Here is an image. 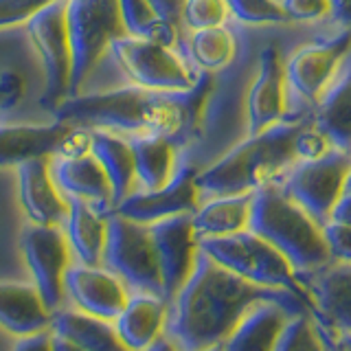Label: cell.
Instances as JSON below:
<instances>
[{
  "label": "cell",
  "mask_w": 351,
  "mask_h": 351,
  "mask_svg": "<svg viewBox=\"0 0 351 351\" xmlns=\"http://www.w3.org/2000/svg\"><path fill=\"white\" fill-rule=\"evenodd\" d=\"M261 301H279L292 314L310 312L296 294L252 283L200 250L191 277L176 294L165 329L180 351H202L222 345L241 316Z\"/></svg>",
  "instance_id": "1"
},
{
  "label": "cell",
  "mask_w": 351,
  "mask_h": 351,
  "mask_svg": "<svg viewBox=\"0 0 351 351\" xmlns=\"http://www.w3.org/2000/svg\"><path fill=\"white\" fill-rule=\"evenodd\" d=\"M211 93L213 73L202 71L193 86L180 93L128 86L108 93L75 95L55 110V117L84 130H106L125 136L160 134L180 147L200 130Z\"/></svg>",
  "instance_id": "2"
},
{
  "label": "cell",
  "mask_w": 351,
  "mask_h": 351,
  "mask_svg": "<svg viewBox=\"0 0 351 351\" xmlns=\"http://www.w3.org/2000/svg\"><path fill=\"white\" fill-rule=\"evenodd\" d=\"M310 123L305 119L279 121L277 125L250 134L211 167L197 171V189L211 197L252 193L299 160L296 136Z\"/></svg>",
  "instance_id": "3"
},
{
  "label": "cell",
  "mask_w": 351,
  "mask_h": 351,
  "mask_svg": "<svg viewBox=\"0 0 351 351\" xmlns=\"http://www.w3.org/2000/svg\"><path fill=\"white\" fill-rule=\"evenodd\" d=\"M248 230L277 248L294 272L316 270L332 261L321 224L274 182L252 191Z\"/></svg>",
  "instance_id": "4"
},
{
  "label": "cell",
  "mask_w": 351,
  "mask_h": 351,
  "mask_svg": "<svg viewBox=\"0 0 351 351\" xmlns=\"http://www.w3.org/2000/svg\"><path fill=\"white\" fill-rule=\"evenodd\" d=\"M200 250H204L208 257H213L217 263H222L224 268L233 270L239 277L257 285H266V288L288 290L310 305L305 290L296 281L290 261L252 230L246 228L224 237H202Z\"/></svg>",
  "instance_id": "5"
},
{
  "label": "cell",
  "mask_w": 351,
  "mask_h": 351,
  "mask_svg": "<svg viewBox=\"0 0 351 351\" xmlns=\"http://www.w3.org/2000/svg\"><path fill=\"white\" fill-rule=\"evenodd\" d=\"M66 27L73 53L71 97H75L110 44L128 33L121 20L119 0H66Z\"/></svg>",
  "instance_id": "6"
},
{
  "label": "cell",
  "mask_w": 351,
  "mask_h": 351,
  "mask_svg": "<svg viewBox=\"0 0 351 351\" xmlns=\"http://www.w3.org/2000/svg\"><path fill=\"white\" fill-rule=\"evenodd\" d=\"M101 261L128 288L162 299V279L149 224L108 213V235Z\"/></svg>",
  "instance_id": "7"
},
{
  "label": "cell",
  "mask_w": 351,
  "mask_h": 351,
  "mask_svg": "<svg viewBox=\"0 0 351 351\" xmlns=\"http://www.w3.org/2000/svg\"><path fill=\"white\" fill-rule=\"evenodd\" d=\"M27 33L40 55L47 77L40 106L55 114V110L71 97L73 53L66 27V0H53L51 5L40 9L27 22Z\"/></svg>",
  "instance_id": "8"
},
{
  "label": "cell",
  "mask_w": 351,
  "mask_h": 351,
  "mask_svg": "<svg viewBox=\"0 0 351 351\" xmlns=\"http://www.w3.org/2000/svg\"><path fill=\"white\" fill-rule=\"evenodd\" d=\"M110 51L128 80L147 90L180 93L191 88L197 77L171 47L156 40L123 36L110 44Z\"/></svg>",
  "instance_id": "9"
},
{
  "label": "cell",
  "mask_w": 351,
  "mask_h": 351,
  "mask_svg": "<svg viewBox=\"0 0 351 351\" xmlns=\"http://www.w3.org/2000/svg\"><path fill=\"white\" fill-rule=\"evenodd\" d=\"M349 169L351 152L329 147L323 156L296 165L285 180L283 191L323 226L329 222L334 204L345 191Z\"/></svg>",
  "instance_id": "10"
},
{
  "label": "cell",
  "mask_w": 351,
  "mask_h": 351,
  "mask_svg": "<svg viewBox=\"0 0 351 351\" xmlns=\"http://www.w3.org/2000/svg\"><path fill=\"white\" fill-rule=\"evenodd\" d=\"M20 248L33 279L51 312L62 305L64 277L71 266V244L60 226L29 224L22 230Z\"/></svg>",
  "instance_id": "11"
},
{
  "label": "cell",
  "mask_w": 351,
  "mask_h": 351,
  "mask_svg": "<svg viewBox=\"0 0 351 351\" xmlns=\"http://www.w3.org/2000/svg\"><path fill=\"white\" fill-rule=\"evenodd\" d=\"M88 141L90 132L60 119L51 125H0V167L84 149Z\"/></svg>",
  "instance_id": "12"
},
{
  "label": "cell",
  "mask_w": 351,
  "mask_h": 351,
  "mask_svg": "<svg viewBox=\"0 0 351 351\" xmlns=\"http://www.w3.org/2000/svg\"><path fill=\"white\" fill-rule=\"evenodd\" d=\"M149 230L160 266L162 301L173 303L176 294L191 277L197 252H200V239L193 228V213L158 219V222L149 224Z\"/></svg>",
  "instance_id": "13"
},
{
  "label": "cell",
  "mask_w": 351,
  "mask_h": 351,
  "mask_svg": "<svg viewBox=\"0 0 351 351\" xmlns=\"http://www.w3.org/2000/svg\"><path fill=\"white\" fill-rule=\"evenodd\" d=\"M197 206H200L197 169L193 165H184L160 189L128 193L123 200L112 206V213H119L141 224H154L171 215L195 213Z\"/></svg>",
  "instance_id": "14"
},
{
  "label": "cell",
  "mask_w": 351,
  "mask_h": 351,
  "mask_svg": "<svg viewBox=\"0 0 351 351\" xmlns=\"http://www.w3.org/2000/svg\"><path fill=\"white\" fill-rule=\"evenodd\" d=\"M351 51V29L340 31L336 38L307 47L292 53V58L283 64L285 82L307 101H316L325 93L332 77L345 55Z\"/></svg>",
  "instance_id": "15"
},
{
  "label": "cell",
  "mask_w": 351,
  "mask_h": 351,
  "mask_svg": "<svg viewBox=\"0 0 351 351\" xmlns=\"http://www.w3.org/2000/svg\"><path fill=\"white\" fill-rule=\"evenodd\" d=\"M301 283L310 312L351 334V263H334L307 272H294Z\"/></svg>",
  "instance_id": "16"
},
{
  "label": "cell",
  "mask_w": 351,
  "mask_h": 351,
  "mask_svg": "<svg viewBox=\"0 0 351 351\" xmlns=\"http://www.w3.org/2000/svg\"><path fill=\"white\" fill-rule=\"evenodd\" d=\"M285 69L277 47L259 53V71L246 99L248 136L277 125L285 117Z\"/></svg>",
  "instance_id": "17"
},
{
  "label": "cell",
  "mask_w": 351,
  "mask_h": 351,
  "mask_svg": "<svg viewBox=\"0 0 351 351\" xmlns=\"http://www.w3.org/2000/svg\"><path fill=\"white\" fill-rule=\"evenodd\" d=\"M64 290L71 294L82 312L114 321L128 303L125 283L110 270L99 266H69L64 277Z\"/></svg>",
  "instance_id": "18"
},
{
  "label": "cell",
  "mask_w": 351,
  "mask_h": 351,
  "mask_svg": "<svg viewBox=\"0 0 351 351\" xmlns=\"http://www.w3.org/2000/svg\"><path fill=\"white\" fill-rule=\"evenodd\" d=\"M51 173L62 193L90 202L106 213L112 211V184L90 147L60 154Z\"/></svg>",
  "instance_id": "19"
},
{
  "label": "cell",
  "mask_w": 351,
  "mask_h": 351,
  "mask_svg": "<svg viewBox=\"0 0 351 351\" xmlns=\"http://www.w3.org/2000/svg\"><path fill=\"white\" fill-rule=\"evenodd\" d=\"M18 191L22 208L33 224L60 226L66 222L69 200L53 180L49 158H33L18 165Z\"/></svg>",
  "instance_id": "20"
},
{
  "label": "cell",
  "mask_w": 351,
  "mask_h": 351,
  "mask_svg": "<svg viewBox=\"0 0 351 351\" xmlns=\"http://www.w3.org/2000/svg\"><path fill=\"white\" fill-rule=\"evenodd\" d=\"M290 316L294 314L279 301L252 305L224 340V351H274Z\"/></svg>",
  "instance_id": "21"
},
{
  "label": "cell",
  "mask_w": 351,
  "mask_h": 351,
  "mask_svg": "<svg viewBox=\"0 0 351 351\" xmlns=\"http://www.w3.org/2000/svg\"><path fill=\"white\" fill-rule=\"evenodd\" d=\"M51 321L53 312L44 303L36 283H0V325L7 332L29 336L49 329Z\"/></svg>",
  "instance_id": "22"
},
{
  "label": "cell",
  "mask_w": 351,
  "mask_h": 351,
  "mask_svg": "<svg viewBox=\"0 0 351 351\" xmlns=\"http://www.w3.org/2000/svg\"><path fill=\"white\" fill-rule=\"evenodd\" d=\"M114 321L121 343L130 351H145L162 334L167 321V303L160 296L136 292L130 296Z\"/></svg>",
  "instance_id": "23"
},
{
  "label": "cell",
  "mask_w": 351,
  "mask_h": 351,
  "mask_svg": "<svg viewBox=\"0 0 351 351\" xmlns=\"http://www.w3.org/2000/svg\"><path fill=\"white\" fill-rule=\"evenodd\" d=\"M64 224L66 239L82 263L99 266L108 235V213L80 197H69V215Z\"/></svg>",
  "instance_id": "24"
},
{
  "label": "cell",
  "mask_w": 351,
  "mask_h": 351,
  "mask_svg": "<svg viewBox=\"0 0 351 351\" xmlns=\"http://www.w3.org/2000/svg\"><path fill=\"white\" fill-rule=\"evenodd\" d=\"M51 332L86 351H130L117 334V327L108 318H99L88 312L64 310L53 314Z\"/></svg>",
  "instance_id": "25"
},
{
  "label": "cell",
  "mask_w": 351,
  "mask_h": 351,
  "mask_svg": "<svg viewBox=\"0 0 351 351\" xmlns=\"http://www.w3.org/2000/svg\"><path fill=\"white\" fill-rule=\"evenodd\" d=\"M90 132V147L93 156L101 162L104 171L108 173L110 184H112V206L121 202L128 193H132L136 173H134V156L125 136L114 134L106 130H88Z\"/></svg>",
  "instance_id": "26"
},
{
  "label": "cell",
  "mask_w": 351,
  "mask_h": 351,
  "mask_svg": "<svg viewBox=\"0 0 351 351\" xmlns=\"http://www.w3.org/2000/svg\"><path fill=\"white\" fill-rule=\"evenodd\" d=\"M310 121L329 145L351 152V69L321 95Z\"/></svg>",
  "instance_id": "27"
},
{
  "label": "cell",
  "mask_w": 351,
  "mask_h": 351,
  "mask_svg": "<svg viewBox=\"0 0 351 351\" xmlns=\"http://www.w3.org/2000/svg\"><path fill=\"white\" fill-rule=\"evenodd\" d=\"M128 143L134 156L136 180L147 191L160 189L176 173V149L178 145L160 134H134L128 136Z\"/></svg>",
  "instance_id": "28"
},
{
  "label": "cell",
  "mask_w": 351,
  "mask_h": 351,
  "mask_svg": "<svg viewBox=\"0 0 351 351\" xmlns=\"http://www.w3.org/2000/svg\"><path fill=\"white\" fill-rule=\"evenodd\" d=\"M252 193L217 195L193 213V228L197 239L224 237L248 228Z\"/></svg>",
  "instance_id": "29"
},
{
  "label": "cell",
  "mask_w": 351,
  "mask_h": 351,
  "mask_svg": "<svg viewBox=\"0 0 351 351\" xmlns=\"http://www.w3.org/2000/svg\"><path fill=\"white\" fill-rule=\"evenodd\" d=\"M121 20H123L125 33L132 38L143 40H156L173 47L178 42L180 29L171 27L169 22H165L158 11L152 7L149 0H119Z\"/></svg>",
  "instance_id": "30"
},
{
  "label": "cell",
  "mask_w": 351,
  "mask_h": 351,
  "mask_svg": "<svg viewBox=\"0 0 351 351\" xmlns=\"http://www.w3.org/2000/svg\"><path fill=\"white\" fill-rule=\"evenodd\" d=\"M235 36L224 25L211 29H197L189 40L191 60L200 66V71L206 73H215L228 66L235 58Z\"/></svg>",
  "instance_id": "31"
},
{
  "label": "cell",
  "mask_w": 351,
  "mask_h": 351,
  "mask_svg": "<svg viewBox=\"0 0 351 351\" xmlns=\"http://www.w3.org/2000/svg\"><path fill=\"white\" fill-rule=\"evenodd\" d=\"M274 351H325L310 312L290 316Z\"/></svg>",
  "instance_id": "32"
},
{
  "label": "cell",
  "mask_w": 351,
  "mask_h": 351,
  "mask_svg": "<svg viewBox=\"0 0 351 351\" xmlns=\"http://www.w3.org/2000/svg\"><path fill=\"white\" fill-rule=\"evenodd\" d=\"M228 14L246 25H281L290 22L279 0H224Z\"/></svg>",
  "instance_id": "33"
},
{
  "label": "cell",
  "mask_w": 351,
  "mask_h": 351,
  "mask_svg": "<svg viewBox=\"0 0 351 351\" xmlns=\"http://www.w3.org/2000/svg\"><path fill=\"white\" fill-rule=\"evenodd\" d=\"M226 18L228 7L224 0H184L182 5V27H189L191 31L219 27Z\"/></svg>",
  "instance_id": "34"
},
{
  "label": "cell",
  "mask_w": 351,
  "mask_h": 351,
  "mask_svg": "<svg viewBox=\"0 0 351 351\" xmlns=\"http://www.w3.org/2000/svg\"><path fill=\"white\" fill-rule=\"evenodd\" d=\"M53 0H0V29L27 25L40 9Z\"/></svg>",
  "instance_id": "35"
},
{
  "label": "cell",
  "mask_w": 351,
  "mask_h": 351,
  "mask_svg": "<svg viewBox=\"0 0 351 351\" xmlns=\"http://www.w3.org/2000/svg\"><path fill=\"white\" fill-rule=\"evenodd\" d=\"M321 228H323V239L327 244L332 261L351 263V226L329 219Z\"/></svg>",
  "instance_id": "36"
},
{
  "label": "cell",
  "mask_w": 351,
  "mask_h": 351,
  "mask_svg": "<svg viewBox=\"0 0 351 351\" xmlns=\"http://www.w3.org/2000/svg\"><path fill=\"white\" fill-rule=\"evenodd\" d=\"M329 147H332L329 141L318 130H314L312 121L299 132V136H296V156H299V160H312V158L323 156Z\"/></svg>",
  "instance_id": "37"
},
{
  "label": "cell",
  "mask_w": 351,
  "mask_h": 351,
  "mask_svg": "<svg viewBox=\"0 0 351 351\" xmlns=\"http://www.w3.org/2000/svg\"><path fill=\"white\" fill-rule=\"evenodd\" d=\"M283 11L290 20L310 22L329 16V0H281Z\"/></svg>",
  "instance_id": "38"
},
{
  "label": "cell",
  "mask_w": 351,
  "mask_h": 351,
  "mask_svg": "<svg viewBox=\"0 0 351 351\" xmlns=\"http://www.w3.org/2000/svg\"><path fill=\"white\" fill-rule=\"evenodd\" d=\"M25 93V80L16 71H5L0 75V112L14 108Z\"/></svg>",
  "instance_id": "39"
},
{
  "label": "cell",
  "mask_w": 351,
  "mask_h": 351,
  "mask_svg": "<svg viewBox=\"0 0 351 351\" xmlns=\"http://www.w3.org/2000/svg\"><path fill=\"white\" fill-rule=\"evenodd\" d=\"M14 351H53L51 327L42 329V332H36V334H29V336H20Z\"/></svg>",
  "instance_id": "40"
},
{
  "label": "cell",
  "mask_w": 351,
  "mask_h": 351,
  "mask_svg": "<svg viewBox=\"0 0 351 351\" xmlns=\"http://www.w3.org/2000/svg\"><path fill=\"white\" fill-rule=\"evenodd\" d=\"M312 316H314L316 332H318V336H321V343H323L325 351H345L343 343H340V336H338V327H334L332 323L325 321V318L318 316V314H312Z\"/></svg>",
  "instance_id": "41"
},
{
  "label": "cell",
  "mask_w": 351,
  "mask_h": 351,
  "mask_svg": "<svg viewBox=\"0 0 351 351\" xmlns=\"http://www.w3.org/2000/svg\"><path fill=\"white\" fill-rule=\"evenodd\" d=\"M152 7L158 11V16L169 22L171 27L182 29V5L184 0H149Z\"/></svg>",
  "instance_id": "42"
},
{
  "label": "cell",
  "mask_w": 351,
  "mask_h": 351,
  "mask_svg": "<svg viewBox=\"0 0 351 351\" xmlns=\"http://www.w3.org/2000/svg\"><path fill=\"white\" fill-rule=\"evenodd\" d=\"M329 16L345 29H351V0H329Z\"/></svg>",
  "instance_id": "43"
},
{
  "label": "cell",
  "mask_w": 351,
  "mask_h": 351,
  "mask_svg": "<svg viewBox=\"0 0 351 351\" xmlns=\"http://www.w3.org/2000/svg\"><path fill=\"white\" fill-rule=\"evenodd\" d=\"M329 219L351 226V191H343V195L338 197V202L332 208V215H329Z\"/></svg>",
  "instance_id": "44"
},
{
  "label": "cell",
  "mask_w": 351,
  "mask_h": 351,
  "mask_svg": "<svg viewBox=\"0 0 351 351\" xmlns=\"http://www.w3.org/2000/svg\"><path fill=\"white\" fill-rule=\"evenodd\" d=\"M145 351H180L169 336H158Z\"/></svg>",
  "instance_id": "45"
},
{
  "label": "cell",
  "mask_w": 351,
  "mask_h": 351,
  "mask_svg": "<svg viewBox=\"0 0 351 351\" xmlns=\"http://www.w3.org/2000/svg\"><path fill=\"white\" fill-rule=\"evenodd\" d=\"M53 351H86V349L77 347V345L69 343V340H64V338L53 334Z\"/></svg>",
  "instance_id": "46"
},
{
  "label": "cell",
  "mask_w": 351,
  "mask_h": 351,
  "mask_svg": "<svg viewBox=\"0 0 351 351\" xmlns=\"http://www.w3.org/2000/svg\"><path fill=\"white\" fill-rule=\"evenodd\" d=\"M338 336H340V343H343L345 351H351V334L343 332V329H338Z\"/></svg>",
  "instance_id": "47"
},
{
  "label": "cell",
  "mask_w": 351,
  "mask_h": 351,
  "mask_svg": "<svg viewBox=\"0 0 351 351\" xmlns=\"http://www.w3.org/2000/svg\"><path fill=\"white\" fill-rule=\"evenodd\" d=\"M202 351H224V343H222V345H213V347H206V349H202Z\"/></svg>",
  "instance_id": "48"
},
{
  "label": "cell",
  "mask_w": 351,
  "mask_h": 351,
  "mask_svg": "<svg viewBox=\"0 0 351 351\" xmlns=\"http://www.w3.org/2000/svg\"><path fill=\"white\" fill-rule=\"evenodd\" d=\"M345 191H351V169L347 173V180H345Z\"/></svg>",
  "instance_id": "49"
}]
</instances>
